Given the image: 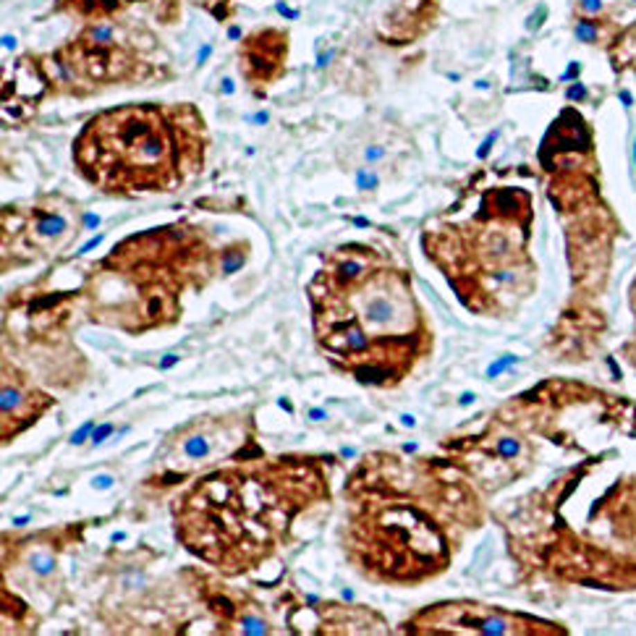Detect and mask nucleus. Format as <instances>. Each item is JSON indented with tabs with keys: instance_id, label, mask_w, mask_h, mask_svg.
I'll return each instance as SVG.
<instances>
[{
	"instance_id": "obj_4",
	"label": "nucleus",
	"mask_w": 636,
	"mask_h": 636,
	"mask_svg": "<svg viewBox=\"0 0 636 636\" xmlns=\"http://www.w3.org/2000/svg\"><path fill=\"white\" fill-rule=\"evenodd\" d=\"M35 231L39 236H45V238H58V236L66 233V228H69V223H66V218H60V215H50V212H39V215H35Z\"/></svg>"
},
{
	"instance_id": "obj_8",
	"label": "nucleus",
	"mask_w": 636,
	"mask_h": 636,
	"mask_svg": "<svg viewBox=\"0 0 636 636\" xmlns=\"http://www.w3.org/2000/svg\"><path fill=\"white\" fill-rule=\"evenodd\" d=\"M353 184H356V188H359V191H375V188L380 186V176H377L375 170L359 168V170L353 173Z\"/></svg>"
},
{
	"instance_id": "obj_22",
	"label": "nucleus",
	"mask_w": 636,
	"mask_h": 636,
	"mask_svg": "<svg viewBox=\"0 0 636 636\" xmlns=\"http://www.w3.org/2000/svg\"><path fill=\"white\" fill-rule=\"evenodd\" d=\"M178 362H181V356H178V353H170V356L160 359V369H170V366H176Z\"/></svg>"
},
{
	"instance_id": "obj_14",
	"label": "nucleus",
	"mask_w": 636,
	"mask_h": 636,
	"mask_svg": "<svg viewBox=\"0 0 636 636\" xmlns=\"http://www.w3.org/2000/svg\"><path fill=\"white\" fill-rule=\"evenodd\" d=\"M116 432V427L110 422H105V424H100V427H94V432H92V445H100V443H105L107 437L113 435Z\"/></svg>"
},
{
	"instance_id": "obj_25",
	"label": "nucleus",
	"mask_w": 636,
	"mask_h": 636,
	"mask_svg": "<svg viewBox=\"0 0 636 636\" xmlns=\"http://www.w3.org/2000/svg\"><path fill=\"white\" fill-rule=\"evenodd\" d=\"M210 53H212V45H204L200 50V55H197V63H204V60L210 58Z\"/></svg>"
},
{
	"instance_id": "obj_12",
	"label": "nucleus",
	"mask_w": 636,
	"mask_h": 636,
	"mask_svg": "<svg viewBox=\"0 0 636 636\" xmlns=\"http://www.w3.org/2000/svg\"><path fill=\"white\" fill-rule=\"evenodd\" d=\"M241 267H244V254H241V251H236V254L228 251V254L223 257V272L225 275H233V272H238Z\"/></svg>"
},
{
	"instance_id": "obj_7",
	"label": "nucleus",
	"mask_w": 636,
	"mask_h": 636,
	"mask_svg": "<svg viewBox=\"0 0 636 636\" xmlns=\"http://www.w3.org/2000/svg\"><path fill=\"white\" fill-rule=\"evenodd\" d=\"M270 631L267 628V621L259 618V615H244L241 618V634H249V636H265Z\"/></svg>"
},
{
	"instance_id": "obj_9",
	"label": "nucleus",
	"mask_w": 636,
	"mask_h": 636,
	"mask_svg": "<svg viewBox=\"0 0 636 636\" xmlns=\"http://www.w3.org/2000/svg\"><path fill=\"white\" fill-rule=\"evenodd\" d=\"M574 32H576V37L581 39V42H597V37H600V26H597V21H578Z\"/></svg>"
},
{
	"instance_id": "obj_35",
	"label": "nucleus",
	"mask_w": 636,
	"mask_h": 636,
	"mask_svg": "<svg viewBox=\"0 0 636 636\" xmlns=\"http://www.w3.org/2000/svg\"><path fill=\"white\" fill-rule=\"evenodd\" d=\"M353 225H359V228H366V225H369V220H366V218H353Z\"/></svg>"
},
{
	"instance_id": "obj_1",
	"label": "nucleus",
	"mask_w": 636,
	"mask_h": 636,
	"mask_svg": "<svg viewBox=\"0 0 636 636\" xmlns=\"http://www.w3.org/2000/svg\"><path fill=\"white\" fill-rule=\"evenodd\" d=\"M191 105H123L94 116L73 141L82 176L103 191H163L197 168L202 121L186 123Z\"/></svg>"
},
{
	"instance_id": "obj_32",
	"label": "nucleus",
	"mask_w": 636,
	"mask_h": 636,
	"mask_svg": "<svg viewBox=\"0 0 636 636\" xmlns=\"http://www.w3.org/2000/svg\"><path fill=\"white\" fill-rule=\"evenodd\" d=\"M267 118H270V116H267V113L262 110V113H257V116L251 118V121H254V123H267Z\"/></svg>"
},
{
	"instance_id": "obj_26",
	"label": "nucleus",
	"mask_w": 636,
	"mask_h": 636,
	"mask_svg": "<svg viewBox=\"0 0 636 636\" xmlns=\"http://www.w3.org/2000/svg\"><path fill=\"white\" fill-rule=\"evenodd\" d=\"M400 424L403 427H416V419H414L412 414H400Z\"/></svg>"
},
{
	"instance_id": "obj_29",
	"label": "nucleus",
	"mask_w": 636,
	"mask_h": 636,
	"mask_svg": "<svg viewBox=\"0 0 636 636\" xmlns=\"http://www.w3.org/2000/svg\"><path fill=\"white\" fill-rule=\"evenodd\" d=\"M576 73H578V63H571V69L565 71V73H563V76H560V79H563V82H565V79H571V76H576Z\"/></svg>"
},
{
	"instance_id": "obj_13",
	"label": "nucleus",
	"mask_w": 636,
	"mask_h": 636,
	"mask_svg": "<svg viewBox=\"0 0 636 636\" xmlns=\"http://www.w3.org/2000/svg\"><path fill=\"white\" fill-rule=\"evenodd\" d=\"M92 432H94V422H84L73 435H71V445H82V443H87V440H92Z\"/></svg>"
},
{
	"instance_id": "obj_33",
	"label": "nucleus",
	"mask_w": 636,
	"mask_h": 636,
	"mask_svg": "<svg viewBox=\"0 0 636 636\" xmlns=\"http://www.w3.org/2000/svg\"><path fill=\"white\" fill-rule=\"evenodd\" d=\"M341 456L343 459H353V456H356V450H353V448H341Z\"/></svg>"
},
{
	"instance_id": "obj_37",
	"label": "nucleus",
	"mask_w": 636,
	"mask_h": 636,
	"mask_svg": "<svg viewBox=\"0 0 636 636\" xmlns=\"http://www.w3.org/2000/svg\"><path fill=\"white\" fill-rule=\"evenodd\" d=\"M26 521H29V516H19V518H13V524H16V527H24Z\"/></svg>"
},
{
	"instance_id": "obj_28",
	"label": "nucleus",
	"mask_w": 636,
	"mask_h": 636,
	"mask_svg": "<svg viewBox=\"0 0 636 636\" xmlns=\"http://www.w3.org/2000/svg\"><path fill=\"white\" fill-rule=\"evenodd\" d=\"M330 58H333V50H330V53H322V55H319V60H317V69H325Z\"/></svg>"
},
{
	"instance_id": "obj_10",
	"label": "nucleus",
	"mask_w": 636,
	"mask_h": 636,
	"mask_svg": "<svg viewBox=\"0 0 636 636\" xmlns=\"http://www.w3.org/2000/svg\"><path fill=\"white\" fill-rule=\"evenodd\" d=\"M32 571L35 574H39V576H47V574H53L55 571V558L53 555H32Z\"/></svg>"
},
{
	"instance_id": "obj_36",
	"label": "nucleus",
	"mask_w": 636,
	"mask_h": 636,
	"mask_svg": "<svg viewBox=\"0 0 636 636\" xmlns=\"http://www.w3.org/2000/svg\"><path fill=\"white\" fill-rule=\"evenodd\" d=\"M341 594H343V600H346V602H351V600H353V592H351V589H343Z\"/></svg>"
},
{
	"instance_id": "obj_34",
	"label": "nucleus",
	"mask_w": 636,
	"mask_h": 636,
	"mask_svg": "<svg viewBox=\"0 0 636 636\" xmlns=\"http://www.w3.org/2000/svg\"><path fill=\"white\" fill-rule=\"evenodd\" d=\"M223 92L233 94V82H231V79H223Z\"/></svg>"
},
{
	"instance_id": "obj_16",
	"label": "nucleus",
	"mask_w": 636,
	"mask_h": 636,
	"mask_svg": "<svg viewBox=\"0 0 636 636\" xmlns=\"http://www.w3.org/2000/svg\"><path fill=\"white\" fill-rule=\"evenodd\" d=\"M578 8L587 16H597L602 11V0H578Z\"/></svg>"
},
{
	"instance_id": "obj_30",
	"label": "nucleus",
	"mask_w": 636,
	"mask_h": 636,
	"mask_svg": "<svg viewBox=\"0 0 636 636\" xmlns=\"http://www.w3.org/2000/svg\"><path fill=\"white\" fill-rule=\"evenodd\" d=\"M3 47H6V50H13V47H16V39H13L11 35H6L3 37Z\"/></svg>"
},
{
	"instance_id": "obj_18",
	"label": "nucleus",
	"mask_w": 636,
	"mask_h": 636,
	"mask_svg": "<svg viewBox=\"0 0 636 636\" xmlns=\"http://www.w3.org/2000/svg\"><path fill=\"white\" fill-rule=\"evenodd\" d=\"M113 484H116V479H113L110 474H97V477L92 479V487H94V490H110Z\"/></svg>"
},
{
	"instance_id": "obj_17",
	"label": "nucleus",
	"mask_w": 636,
	"mask_h": 636,
	"mask_svg": "<svg viewBox=\"0 0 636 636\" xmlns=\"http://www.w3.org/2000/svg\"><path fill=\"white\" fill-rule=\"evenodd\" d=\"M385 157V150L380 147V144H372V147H366L364 150V160L366 163H380Z\"/></svg>"
},
{
	"instance_id": "obj_19",
	"label": "nucleus",
	"mask_w": 636,
	"mask_h": 636,
	"mask_svg": "<svg viewBox=\"0 0 636 636\" xmlns=\"http://www.w3.org/2000/svg\"><path fill=\"white\" fill-rule=\"evenodd\" d=\"M495 139H497V131H493V134H490V136H487V139L482 141V147L477 150V157H479V160H484V157L490 154V150H493V141H495Z\"/></svg>"
},
{
	"instance_id": "obj_15",
	"label": "nucleus",
	"mask_w": 636,
	"mask_h": 636,
	"mask_svg": "<svg viewBox=\"0 0 636 636\" xmlns=\"http://www.w3.org/2000/svg\"><path fill=\"white\" fill-rule=\"evenodd\" d=\"M518 362V356H503L500 362H493V364L487 366V377H497L506 366H511V364H516Z\"/></svg>"
},
{
	"instance_id": "obj_38",
	"label": "nucleus",
	"mask_w": 636,
	"mask_h": 636,
	"mask_svg": "<svg viewBox=\"0 0 636 636\" xmlns=\"http://www.w3.org/2000/svg\"><path fill=\"white\" fill-rule=\"evenodd\" d=\"M403 453H416V445H414V443H406V445H403Z\"/></svg>"
},
{
	"instance_id": "obj_5",
	"label": "nucleus",
	"mask_w": 636,
	"mask_h": 636,
	"mask_svg": "<svg viewBox=\"0 0 636 636\" xmlns=\"http://www.w3.org/2000/svg\"><path fill=\"white\" fill-rule=\"evenodd\" d=\"M184 456L191 461H202L210 456V440L204 435H188L184 440Z\"/></svg>"
},
{
	"instance_id": "obj_23",
	"label": "nucleus",
	"mask_w": 636,
	"mask_h": 636,
	"mask_svg": "<svg viewBox=\"0 0 636 636\" xmlns=\"http://www.w3.org/2000/svg\"><path fill=\"white\" fill-rule=\"evenodd\" d=\"M100 244H103V233L94 236L92 241H87V244H84V247L79 249V254H87V251H92V249H94V247H100Z\"/></svg>"
},
{
	"instance_id": "obj_11",
	"label": "nucleus",
	"mask_w": 636,
	"mask_h": 636,
	"mask_svg": "<svg viewBox=\"0 0 636 636\" xmlns=\"http://www.w3.org/2000/svg\"><path fill=\"white\" fill-rule=\"evenodd\" d=\"M518 450H521V445H518L513 437H503V440L497 443V456H500V459H516Z\"/></svg>"
},
{
	"instance_id": "obj_24",
	"label": "nucleus",
	"mask_w": 636,
	"mask_h": 636,
	"mask_svg": "<svg viewBox=\"0 0 636 636\" xmlns=\"http://www.w3.org/2000/svg\"><path fill=\"white\" fill-rule=\"evenodd\" d=\"M100 225V215H84V228H97Z\"/></svg>"
},
{
	"instance_id": "obj_41",
	"label": "nucleus",
	"mask_w": 636,
	"mask_h": 636,
	"mask_svg": "<svg viewBox=\"0 0 636 636\" xmlns=\"http://www.w3.org/2000/svg\"><path fill=\"white\" fill-rule=\"evenodd\" d=\"M634 152H636V147H634Z\"/></svg>"
},
{
	"instance_id": "obj_31",
	"label": "nucleus",
	"mask_w": 636,
	"mask_h": 636,
	"mask_svg": "<svg viewBox=\"0 0 636 636\" xmlns=\"http://www.w3.org/2000/svg\"><path fill=\"white\" fill-rule=\"evenodd\" d=\"M474 403V393H463L461 396V406H471Z\"/></svg>"
},
{
	"instance_id": "obj_3",
	"label": "nucleus",
	"mask_w": 636,
	"mask_h": 636,
	"mask_svg": "<svg viewBox=\"0 0 636 636\" xmlns=\"http://www.w3.org/2000/svg\"><path fill=\"white\" fill-rule=\"evenodd\" d=\"M82 39L92 47H110L113 39H116V26L110 21H94L87 26Z\"/></svg>"
},
{
	"instance_id": "obj_39",
	"label": "nucleus",
	"mask_w": 636,
	"mask_h": 636,
	"mask_svg": "<svg viewBox=\"0 0 636 636\" xmlns=\"http://www.w3.org/2000/svg\"><path fill=\"white\" fill-rule=\"evenodd\" d=\"M194 3H197V6H212L215 0H194Z\"/></svg>"
},
{
	"instance_id": "obj_6",
	"label": "nucleus",
	"mask_w": 636,
	"mask_h": 636,
	"mask_svg": "<svg viewBox=\"0 0 636 636\" xmlns=\"http://www.w3.org/2000/svg\"><path fill=\"white\" fill-rule=\"evenodd\" d=\"M131 0H82V13H92V11H100V13H113L123 6H129Z\"/></svg>"
},
{
	"instance_id": "obj_20",
	"label": "nucleus",
	"mask_w": 636,
	"mask_h": 636,
	"mask_svg": "<svg viewBox=\"0 0 636 636\" xmlns=\"http://www.w3.org/2000/svg\"><path fill=\"white\" fill-rule=\"evenodd\" d=\"M587 97V89H584V84H574L571 89H568V100H584Z\"/></svg>"
},
{
	"instance_id": "obj_27",
	"label": "nucleus",
	"mask_w": 636,
	"mask_h": 636,
	"mask_svg": "<svg viewBox=\"0 0 636 636\" xmlns=\"http://www.w3.org/2000/svg\"><path fill=\"white\" fill-rule=\"evenodd\" d=\"M278 406H281L283 412L294 414V403H291V400H285V398H278Z\"/></svg>"
},
{
	"instance_id": "obj_21",
	"label": "nucleus",
	"mask_w": 636,
	"mask_h": 636,
	"mask_svg": "<svg viewBox=\"0 0 636 636\" xmlns=\"http://www.w3.org/2000/svg\"><path fill=\"white\" fill-rule=\"evenodd\" d=\"M306 416H309V422H325V419H328V412H325V409H309Z\"/></svg>"
},
{
	"instance_id": "obj_2",
	"label": "nucleus",
	"mask_w": 636,
	"mask_h": 636,
	"mask_svg": "<svg viewBox=\"0 0 636 636\" xmlns=\"http://www.w3.org/2000/svg\"><path fill=\"white\" fill-rule=\"evenodd\" d=\"M283 461L272 463L270 477L265 474H247V471H220L202 479L184 500V506H204L223 508L228 518L210 524L220 527L225 524L228 537H233V550L225 568H233L236 547H241V568L254 565V560L272 553L275 545H281V534L285 524H291L294 513L299 511L296 500H267V484L275 479Z\"/></svg>"
},
{
	"instance_id": "obj_40",
	"label": "nucleus",
	"mask_w": 636,
	"mask_h": 636,
	"mask_svg": "<svg viewBox=\"0 0 636 636\" xmlns=\"http://www.w3.org/2000/svg\"><path fill=\"white\" fill-rule=\"evenodd\" d=\"M631 3H636V0H631Z\"/></svg>"
}]
</instances>
